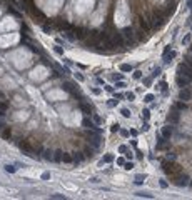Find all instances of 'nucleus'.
<instances>
[{
    "mask_svg": "<svg viewBox=\"0 0 192 200\" xmlns=\"http://www.w3.org/2000/svg\"><path fill=\"white\" fill-rule=\"evenodd\" d=\"M74 75H75V78L79 80V82H84V75H82V73H79V72H75L74 73Z\"/></svg>",
    "mask_w": 192,
    "mask_h": 200,
    "instance_id": "obj_41",
    "label": "nucleus"
},
{
    "mask_svg": "<svg viewBox=\"0 0 192 200\" xmlns=\"http://www.w3.org/2000/svg\"><path fill=\"white\" fill-rule=\"evenodd\" d=\"M115 98L120 100V98H124V95H122V93H115Z\"/></svg>",
    "mask_w": 192,
    "mask_h": 200,
    "instance_id": "obj_58",
    "label": "nucleus"
},
{
    "mask_svg": "<svg viewBox=\"0 0 192 200\" xmlns=\"http://www.w3.org/2000/svg\"><path fill=\"white\" fill-rule=\"evenodd\" d=\"M154 100H155V95H154V93H147V95L144 97V102H147V104H150Z\"/></svg>",
    "mask_w": 192,
    "mask_h": 200,
    "instance_id": "obj_21",
    "label": "nucleus"
},
{
    "mask_svg": "<svg viewBox=\"0 0 192 200\" xmlns=\"http://www.w3.org/2000/svg\"><path fill=\"white\" fill-rule=\"evenodd\" d=\"M100 92H102V90H100V88H97V87L92 88V93H94V95H100Z\"/></svg>",
    "mask_w": 192,
    "mask_h": 200,
    "instance_id": "obj_46",
    "label": "nucleus"
},
{
    "mask_svg": "<svg viewBox=\"0 0 192 200\" xmlns=\"http://www.w3.org/2000/svg\"><path fill=\"white\" fill-rule=\"evenodd\" d=\"M120 115L129 118V117H130V110H129V108H120Z\"/></svg>",
    "mask_w": 192,
    "mask_h": 200,
    "instance_id": "obj_24",
    "label": "nucleus"
},
{
    "mask_svg": "<svg viewBox=\"0 0 192 200\" xmlns=\"http://www.w3.org/2000/svg\"><path fill=\"white\" fill-rule=\"evenodd\" d=\"M190 38H192V33H187V35H185L184 38H182V44H184V45H187L189 42H190Z\"/></svg>",
    "mask_w": 192,
    "mask_h": 200,
    "instance_id": "obj_27",
    "label": "nucleus"
},
{
    "mask_svg": "<svg viewBox=\"0 0 192 200\" xmlns=\"http://www.w3.org/2000/svg\"><path fill=\"white\" fill-rule=\"evenodd\" d=\"M62 68V72H65V73H70V70H68V67H60Z\"/></svg>",
    "mask_w": 192,
    "mask_h": 200,
    "instance_id": "obj_56",
    "label": "nucleus"
},
{
    "mask_svg": "<svg viewBox=\"0 0 192 200\" xmlns=\"http://www.w3.org/2000/svg\"><path fill=\"white\" fill-rule=\"evenodd\" d=\"M82 160H84V155H82V152H74V164L79 165Z\"/></svg>",
    "mask_w": 192,
    "mask_h": 200,
    "instance_id": "obj_12",
    "label": "nucleus"
},
{
    "mask_svg": "<svg viewBox=\"0 0 192 200\" xmlns=\"http://www.w3.org/2000/svg\"><path fill=\"white\" fill-rule=\"evenodd\" d=\"M80 108L84 110V113H90V112H92V108H90V105L84 104V102H80Z\"/></svg>",
    "mask_w": 192,
    "mask_h": 200,
    "instance_id": "obj_20",
    "label": "nucleus"
},
{
    "mask_svg": "<svg viewBox=\"0 0 192 200\" xmlns=\"http://www.w3.org/2000/svg\"><path fill=\"white\" fill-rule=\"evenodd\" d=\"M189 180H190V177H189V175H185V173H182V175H179V177L176 178V182H174V184H176V185H179V187H187V185L190 184Z\"/></svg>",
    "mask_w": 192,
    "mask_h": 200,
    "instance_id": "obj_4",
    "label": "nucleus"
},
{
    "mask_svg": "<svg viewBox=\"0 0 192 200\" xmlns=\"http://www.w3.org/2000/svg\"><path fill=\"white\" fill-rule=\"evenodd\" d=\"M54 50H55V52L59 53V55H64V48H62V47H59V45H55V47H54Z\"/></svg>",
    "mask_w": 192,
    "mask_h": 200,
    "instance_id": "obj_37",
    "label": "nucleus"
},
{
    "mask_svg": "<svg viewBox=\"0 0 192 200\" xmlns=\"http://www.w3.org/2000/svg\"><path fill=\"white\" fill-rule=\"evenodd\" d=\"M179 118H180V113L177 112V108L174 107V110L167 115V122H169V124H177V122H179Z\"/></svg>",
    "mask_w": 192,
    "mask_h": 200,
    "instance_id": "obj_6",
    "label": "nucleus"
},
{
    "mask_svg": "<svg viewBox=\"0 0 192 200\" xmlns=\"http://www.w3.org/2000/svg\"><path fill=\"white\" fill-rule=\"evenodd\" d=\"M176 108H177V110H182V108H185V102H182V100H180V102H177V104H176Z\"/></svg>",
    "mask_w": 192,
    "mask_h": 200,
    "instance_id": "obj_30",
    "label": "nucleus"
},
{
    "mask_svg": "<svg viewBox=\"0 0 192 200\" xmlns=\"http://www.w3.org/2000/svg\"><path fill=\"white\" fill-rule=\"evenodd\" d=\"M87 140H89V145H92L95 150H99L104 138H102V133H97L95 130H87Z\"/></svg>",
    "mask_w": 192,
    "mask_h": 200,
    "instance_id": "obj_1",
    "label": "nucleus"
},
{
    "mask_svg": "<svg viewBox=\"0 0 192 200\" xmlns=\"http://www.w3.org/2000/svg\"><path fill=\"white\" fill-rule=\"evenodd\" d=\"M42 180H50V172H44L42 173Z\"/></svg>",
    "mask_w": 192,
    "mask_h": 200,
    "instance_id": "obj_43",
    "label": "nucleus"
},
{
    "mask_svg": "<svg viewBox=\"0 0 192 200\" xmlns=\"http://www.w3.org/2000/svg\"><path fill=\"white\" fill-rule=\"evenodd\" d=\"M120 72H132V65L130 64H122L120 65Z\"/></svg>",
    "mask_w": 192,
    "mask_h": 200,
    "instance_id": "obj_19",
    "label": "nucleus"
},
{
    "mask_svg": "<svg viewBox=\"0 0 192 200\" xmlns=\"http://www.w3.org/2000/svg\"><path fill=\"white\" fill-rule=\"evenodd\" d=\"M124 155H125V158H129V160H132V158H134V153L130 152V150H127V152H125Z\"/></svg>",
    "mask_w": 192,
    "mask_h": 200,
    "instance_id": "obj_42",
    "label": "nucleus"
},
{
    "mask_svg": "<svg viewBox=\"0 0 192 200\" xmlns=\"http://www.w3.org/2000/svg\"><path fill=\"white\" fill-rule=\"evenodd\" d=\"M149 128H150V127H149V124H147V122H144V125H142V132H147Z\"/></svg>",
    "mask_w": 192,
    "mask_h": 200,
    "instance_id": "obj_51",
    "label": "nucleus"
},
{
    "mask_svg": "<svg viewBox=\"0 0 192 200\" xmlns=\"http://www.w3.org/2000/svg\"><path fill=\"white\" fill-rule=\"evenodd\" d=\"M104 164H110V162H114V155L112 153H107V155H104Z\"/></svg>",
    "mask_w": 192,
    "mask_h": 200,
    "instance_id": "obj_22",
    "label": "nucleus"
},
{
    "mask_svg": "<svg viewBox=\"0 0 192 200\" xmlns=\"http://www.w3.org/2000/svg\"><path fill=\"white\" fill-rule=\"evenodd\" d=\"M0 97H2V93H0Z\"/></svg>",
    "mask_w": 192,
    "mask_h": 200,
    "instance_id": "obj_61",
    "label": "nucleus"
},
{
    "mask_svg": "<svg viewBox=\"0 0 192 200\" xmlns=\"http://www.w3.org/2000/svg\"><path fill=\"white\" fill-rule=\"evenodd\" d=\"M174 57H176V52H172V50H170L169 53H165V55H164V64H165V65H169L170 62H172Z\"/></svg>",
    "mask_w": 192,
    "mask_h": 200,
    "instance_id": "obj_10",
    "label": "nucleus"
},
{
    "mask_svg": "<svg viewBox=\"0 0 192 200\" xmlns=\"http://www.w3.org/2000/svg\"><path fill=\"white\" fill-rule=\"evenodd\" d=\"M159 87H160V90H162V93H165V92H167V82H160V84H159Z\"/></svg>",
    "mask_w": 192,
    "mask_h": 200,
    "instance_id": "obj_29",
    "label": "nucleus"
},
{
    "mask_svg": "<svg viewBox=\"0 0 192 200\" xmlns=\"http://www.w3.org/2000/svg\"><path fill=\"white\" fill-rule=\"evenodd\" d=\"M105 90H107V92H114V87L112 85H105Z\"/></svg>",
    "mask_w": 192,
    "mask_h": 200,
    "instance_id": "obj_53",
    "label": "nucleus"
},
{
    "mask_svg": "<svg viewBox=\"0 0 192 200\" xmlns=\"http://www.w3.org/2000/svg\"><path fill=\"white\" fill-rule=\"evenodd\" d=\"M125 98L132 102V100H135V93H134V92H127V93H125Z\"/></svg>",
    "mask_w": 192,
    "mask_h": 200,
    "instance_id": "obj_26",
    "label": "nucleus"
},
{
    "mask_svg": "<svg viewBox=\"0 0 192 200\" xmlns=\"http://www.w3.org/2000/svg\"><path fill=\"white\" fill-rule=\"evenodd\" d=\"M42 158H45V160H54V152L50 150V148L42 150Z\"/></svg>",
    "mask_w": 192,
    "mask_h": 200,
    "instance_id": "obj_9",
    "label": "nucleus"
},
{
    "mask_svg": "<svg viewBox=\"0 0 192 200\" xmlns=\"http://www.w3.org/2000/svg\"><path fill=\"white\" fill-rule=\"evenodd\" d=\"M92 120L95 122L97 125H100V124H102V117H100V115H94V117H92Z\"/></svg>",
    "mask_w": 192,
    "mask_h": 200,
    "instance_id": "obj_31",
    "label": "nucleus"
},
{
    "mask_svg": "<svg viewBox=\"0 0 192 200\" xmlns=\"http://www.w3.org/2000/svg\"><path fill=\"white\" fill-rule=\"evenodd\" d=\"M90 182H92V184H97V182H99V178H97V177H92V178H90Z\"/></svg>",
    "mask_w": 192,
    "mask_h": 200,
    "instance_id": "obj_57",
    "label": "nucleus"
},
{
    "mask_svg": "<svg viewBox=\"0 0 192 200\" xmlns=\"http://www.w3.org/2000/svg\"><path fill=\"white\" fill-rule=\"evenodd\" d=\"M50 198H55V200H65L67 197H65L64 193H52V195H50Z\"/></svg>",
    "mask_w": 192,
    "mask_h": 200,
    "instance_id": "obj_23",
    "label": "nucleus"
},
{
    "mask_svg": "<svg viewBox=\"0 0 192 200\" xmlns=\"http://www.w3.org/2000/svg\"><path fill=\"white\" fill-rule=\"evenodd\" d=\"M159 185H160L162 188H167V187H169V185H167V182H165L164 178H160V180H159Z\"/></svg>",
    "mask_w": 192,
    "mask_h": 200,
    "instance_id": "obj_40",
    "label": "nucleus"
},
{
    "mask_svg": "<svg viewBox=\"0 0 192 200\" xmlns=\"http://www.w3.org/2000/svg\"><path fill=\"white\" fill-rule=\"evenodd\" d=\"M62 157H64V152H62V150H55V152H54V162L60 164V162H62Z\"/></svg>",
    "mask_w": 192,
    "mask_h": 200,
    "instance_id": "obj_11",
    "label": "nucleus"
},
{
    "mask_svg": "<svg viewBox=\"0 0 192 200\" xmlns=\"http://www.w3.org/2000/svg\"><path fill=\"white\" fill-rule=\"evenodd\" d=\"M122 35H124V38L127 40V45H132L134 44V28L132 27H125L124 30H122Z\"/></svg>",
    "mask_w": 192,
    "mask_h": 200,
    "instance_id": "obj_3",
    "label": "nucleus"
},
{
    "mask_svg": "<svg viewBox=\"0 0 192 200\" xmlns=\"http://www.w3.org/2000/svg\"><path fill=\"white\" fill-rule=\"evenodd\" d=\"M119 130H120V125L115 122V124H114L112 127H110V132H112V133H115V132H119Z\"/></svg>",
    "mask_w": 192,
    "mask_h": 200,
    "instance_id": "obj_28",
    "label": "nucleus"
},
{
    "mask_svg": "<svg viewBox=\"0 0 192 200\" xmlns=\"http://www.w3.org/2000/svg\"><path fill=\"white\" fill-rule=\"evenodd\" d=\"M144 85L149 87V85H150V78H144Z\"/></svg>",
    "mask_w": 192,
    "mask_h": 200,
    "instance_id": "obj_54",
    "label": "nucleus"
},
{
    "mask_svg": "<svg viewBox=\"0 0 192 200\" xmlns=\"http://www.w3.org/2000/svg\"><path fill=\"white\" fill-rule=\"evenodd\" d=\"M187 5H189V8H190V12H192V0H189V2H187Z\"/></svg>",
    "mask_w": 192,
    "mask_h": 200,
    "instance_id": "obj_59",
    "label": "nucleus"
},
{
    "mask_svg": "<svg viewBox=\"0 0 192 200\" xmlns=\"http://www.w3.org/2000/svg\"><path fill=\"white\" fill-rule=\"evenodd\" d=\"M172 130H174V128L172 127H170V125H167V127H164V128H162V132H160V135H162V137H164V138H170V137H172Z\"/></svg>",
    "mask_w": 192,
    "mask_h": 200,
    "instance_id": "obj_8",
    "label": "nucleus"
},
{
    "mask_svg": "<svg viewBox=\"0 0 192 200\" xmlns=\"http://www.w3.org/2000/svg\"><path fill=\"white\" fill-rule=\"evenodd\" d=\"M124 168H125V170H132V168H134V164H132V162H125V164H124Z\"/></svg>",
    "mask_w": 192,
    "mask_h": 200,
    "instance_id": "obj_34",
    "label": "nucleus"
},
{
    "mask_svg": "<svg viewBox=\"0 0 192 200\" xmlns=\"http://www.w3.org/2000/svg\"><path fill=\"white\" fill-rule=\"evenodd\" d=\"M176 84L179 85L180 88H182V87H185V85L190 84V80H189L187 77H184V75H177V77H176Z\"/></svg>",
    "mask_w": 192,
    "mask_h": 200,
    "instance_id": "obj_7",
    "label": "nucleus"
},
{
    "mask_svg": "<svg viewBox=\"0 0 192 200\" xmlns=\"http://www.w3.org/2000/svg\"><path fill=\"white\" fill-rule=\"evenodd\" d=\"M94 150H95V148H94L92 145H90V147H85V148H84V153H85V157H89V158H92V157H94Z\"/></svg>",
    "mask_w": 192,
    "mask_h": 200,
    "instance_id": "obj_13",
    "label": "nucleus"
},
{
    "mask_svg": "<svg viewBox=\"0 0 192 200\" xmlns=\"http://www.w3.org/2000/svg\"><path fill=\"white\" fill-rule=\"evenodd\" d=\"M62 162H65V164H74V155H68V153H65V152H64Z\"/></svg>",
    "mask_w": 192,
    "mask_h": 200,
    "instance_id": "obj_16",
    "label": "nucleus"
},
{
    "mask_svg": "<svg viewBox=\"0 0 192 200\" xmlns=\"http://www.w3.org/2000/svg\"><path fill=\"white\" fill-rule=\"evenodd\" d=\"M134 195L135 197H142V198H154L152 193H147V192H135Z\"/></svg>",
    "mask_w": 192,
    "mask_h": 200,
    "instance_id": "obj_17",
    "label": "nucleus"
},
{
    "mask_svg": "<svg viewBox=\"0 0 192 200\" xmlns=\"http://www.w3.org/2000/svg\"><path fill=\"white\" fill-rule=\"evenodd\" d=\"M135 157H137L139 160H142V158H144V153L140 152V150H137V152H135Z\"/></svg>",
    "mask_w": 192,
    "mask_h": 200,
    "instance_id": "obj_47",
    "label": "nucleus"
},
{
    "mask_svg": "<svg viewBox=\"0 0 192 200\" xmlns=\"http://www.w3.org/2000/svg\"><path fill=\"white\" fill-rule=\"evenodd\" d=\"M134 78H135V80L142 78V72H140V70H135V72H134Z\"/></svg>",
    "mask_w": 192,
    "mask_h": 200,
    "instance_id": "obj_39",
    "label": "nucleus"
},
{
    "mask_svg": "<svg viewBox=\"0 0 192 200\" xmlns=\"http://www.w3.org/2000/svg\"><path fill=\"white\" fill-rule=\"evenodd\" d=\"M112 78L115 80V82H119V80H122V78H124V75H122V73H114V75H112Z\"/></svg>",
    "mask_w": 192,
    "mask_h": 200,
    "instance_id": "obj_35",
    "label": "nucleus"
},
{
    "mask_svg": "<svg viewBox=\"0 0 192 200\" xmlns=\"http://www.w3.org/2000/svg\"><path fill=\"white\" fill-rule=\"evenodd\" d=\"M2 135H4V137H5V138H7V137H10V130H5V132H4V133H2Z\"/></svg>",
    "mask_w": 192,
    "mask_h": 200,
    "instance_id": "obj_55",
    "label": "nucleus"
},
{
    "mask_svg": "<svg viewBox=\"0 0 192 200\" xmlns=\"http://www.w3.org/2000/svg\"><path fill=\"white\" fill-rule=\"evenodd\" d=\"M119 132H120V135H122V137H129V130H125V128H120Z\"/></svg>",
    "mask_w": 192,
    "mask_h": 200,
    "instance_id": "obj_45",
    "label": "nucleus"
},
{
    "mask_svg": "<svg viewBox=\"0 0 192 200\" xmlns=\"http://www.w3.org/2000/svg\"><path fill=\"white\" fill-rule=\"evenodd\" d=\"M42 30H44L45 33H50V30H52V28H50V25H47V24H44L42 25Z\"/></svg>",
    "mask_w": 192,
    "mask_h": 200,
    "instance_id": "obj_38",
    "label": "nucleus"
},
{
    "mask_svg": "<svg viewBox=\"0 0 192 200\" xmlns=\"http://www.w3.org/2000/svg\"><path fill=\"white\" fill-rule=\"evenodd\" d=\"M72 32H74V35H75V38H79V40H82V38H84L85 35H89L85 28H82V27H75V25H74Z\"/></svg>",
    "mask_w": 192,
    "mask_h": 200,
    "instance_id": "obj_5",
    "label": "nucleus"
},
{
    "mask_svg": "<svg viewBox=\"0 0 192 200\" xmlns=\"http://www.w3.org/2000/svg\"><path fill=\"white\" fill-rule=\"evenodd\" d=\"M160 72H162V68H160V67H155V68L152 70V77H157V75H160Z\"/></svg>",
    "mask_w": 192,
    "mask_h": 200,
    "instance_id": "obj_32",
    "label": "nucleus"
},
{
    "mask_svg": "<svg viewBox=\"0 0 192 200\" xmlns=\"http://www.w3.org/2000/svg\"><path fill=\"white\" fill-rule=\"evenodd\" d=\"M4 168H5V172H7V173H15L17 172V167H15V165H4Z\"/></svg>",
    "mask_w": 192,
    "mask_h": 200,
    "instance_id": "obj_18",
    "label": "nucleus"
},
{
    "mask_svg": "<svg viewBox=\"0 0 192 200\" xmlns=\"http://www.w3.org/2000/svg\"><path fill=\"white\" fill-rule=\"evenodd\" d=\"M7 108H8V105L5 102H0V110H7Z\"/></svg>",
    "mask_w": 192,
    "mask_h": 200,
    "instance_id": "obj_50",
    "label": "nucleus"
},
{
    "mask_svg": "<svg viewBox=\"0 0 192 200\" xmlns=\"http://www.w3.org/2000/svg\"><path fill=\"white\" fill-rule=\"evenodd\" d=\"M119 104V100H115V98H112V100H109L107 102V107H115V105Z\"/></svg>",
    "mask_w": 192,
    "mask_h": 200,
    "instance_id": "obj_33",
    "label": "nucleus"
},
{
    "mask_svg": "<svg viewBox=\"0 0 192 200\" xmlns=\"http://www.w3.org/2000/svg\"><path fill=\"white\" fill-rule=\"evenodd\" d=\"M140 27L144 28L145 32H149V30H150V24H149V20H145V18H140Z\"/></svg>",
    "mask_w": 192,
    "mask_h": 200,
    "instance_id": "obj_14",
    "label": "nucleus"
},
{
    "mask_svg": "<svg viewBox=\"0 0 192 200\" xmlns=\"http://www.w3.org/2000/svg\"><path fill=\"white\" fill-rule=\"evenodd\" d=\"M127 150H129V148H127V145H120V147H119V152H120V153H125Z\"/></svg>",
    "mask_w": 192,
    "mask_h": 200,
    "instance_id": "obj_44",
    "label": "nucleus"
},
{
    "mask_svg": "<svg viewBox=\"0 0 192 200\" xmlns=\"http://www.w3.org/2000/svg\"><path fill=\"white\" fill-rule=\"evenodd\" d=\"M167 158L169 160H176V153H167Z\"/></svg>",
    "mask_w": 192,
    "mask_h": 200,
    "instance_id": "obj_52",
    "label": "nucleus"
},
{
    "mask_svg": "<svg viewBox=\"0 0 192 200\" xmlns=\"http://www.w3.org/2000/svg\"><path fill=\"white\" fill-rule=\"evenodd\" d=\"M190 53H192V44H190Z\"/></svg>",
    "mask_w": 192,
    "mask_h": 200,
    "instance_id": "obj_60",
    "label": "nucleus"
},
{
    "mask_svg": "<svg viewBox=\"0 0 192 200\" xmlns=\"http://www.w3.org/2000/svg\"><path fill=\"white\" fill-rule=\"evenodd\" d=\"M190 98H192V87L185 85V87L180 88V92H179V100H182V102H189Z\"/></svg>",
    "mask_w": 192,
    "mask_h": 200,
    "instance_id": "obj_2",
    "label": "nucleus"
},
{
    "mask_svg": "<svg viewBox=\"0 0 192 200\" xmlns=\"http://www.w3.org/2000/svg\"><path fill=\"white\" fill-rule=\"evenodd\" d=\"M142 117H144V120L150 118V112H149V108H144V110H142Z\"/></svg>",
    "mask_w": 192,
    "mask_h": 200,
    "instance_id": "obj_25",
    "label": "nucleus"
},
{
    "mask_svg": "<svg viewBox=\"0 0 192 200\" xmlns=\"http://www.w3.org/2000/svg\"><path fill=\"white\" fill-rule=\"evenodd\" d=\"M147 178V175L145 173H142V175H135V180H134V184H137V185H140V184H144V180Z\"/></svg>",
    "mask_w": 192,
    "mask_h": 200,
    "instance_id": "obj_15",
    "label": "nucleus"
},
{
    "mask_svg": "<svg viewBox=\"0 0 192 200\" xmlns=\"http://www.w3.org/2000/svg\"><path fill=\"white\" fill-rule=\"evenodd\" d=\"M124 164H125V160L120 157V158H117V165H120V167H124Z\"/></svg>",
    "mask_w": 192,
    "mask_h": 200,
    "instance_id": "obj_48",
    "label": "nucleus"
},
{
    "mask_svg": "<svg viewBox=\"0 0 192 200\" xmlns=\"http://www.w3.org/2000/svg\"><path fill=\"white\" fill-rule=\"evenodd\" d=\"M125 87V82L124 80H119V82H115V88H124Z\"/></svg>",
    "mask_w": 192,
    "mask_h": 200,
    "instance_id": "obj_36",
    "label": "nucleus"
},
{
    "mask_svg": "<svg viewBox=\"0 0 192 200\" xmlns=\"http://www.w3.org/2000/svg\"><path fill=\"white\" fill-rule=\"evenodd\" d=\"M170 50H172V45H167V47L164 48V53H162V55H165V53H169V52H170Z\"/></svg>",
    "mask_w": 192,
    "mask_h": 200,
    "instance_id": "obj_49",
    "label": "nucleus"
}]
</instances>
